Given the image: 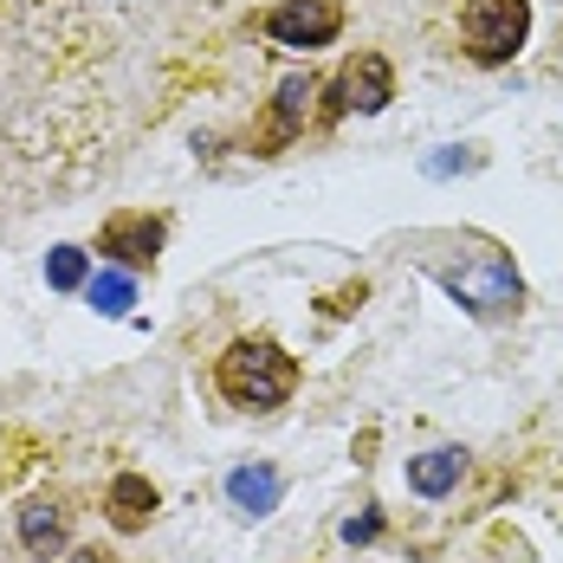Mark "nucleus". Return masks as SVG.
<instances>
[{
	"label": "nucleus",
	"mask_w": 563,
	"mask_h": 563,
	"mask_svg": "<svg viewBox=\"0 0 563 563\" xmlns=\"http://www.w3.org/2000/svg\"><path fill=\"white\" fill-rule=\"evenodd\" d=\"M214 383H221V395L233 408H279L285 395L298 389V363L273 338H240L227 343Z\"/></svg>",
	"instance_id": "1"
},
{
	"label": "nucleus",
	"mask_w": 563,
	"mask_h": 563,
	"mask_svg": "<svg viewBox=\"0 0 563 563\" xmlns=\"http://www.w3.org/2000/svg\"><path fill=\"white\" fill-rule=\"evenodd\" d=\"M460 33H466V53L479 65H506L531 40V0H466Z\"/></svg>",
	"instance_id": "2"
},
{
	"label": "nucleus",
	"mask_w": 563,
	"mask_h": 563,
	"mask_svg": "<svg viewBox=\"0 0 563 563\" xmlns=\"http://www.w3.org/2000/svg\"><path fill=\"white\" fill-rule=\"evenodd\" d=\"M441 285H448L460 305H473V311H506L511 298H518V273H511L499 253H479L466 266H448Z\"/></svg>",
	"instance_id": "3"
},
{
	"label": "nucleus",
	"mask_w": 563,
	"mask_h": 563,
	"mask_svg": "<svg viewBox=\"0 0 563 563\" xmlns=\"http://www.w3.org/2000/svg\"><path fill=\"white\" fill-rule=\"evenodd\" d=\"M343 26V7L338 0H285L273 7V20H266V33L291 46V53H311V46H331Z\"/></svg>",
	"instance_id": "4"
},
{
	"label": "nucleus",
	"mask_w": 563,
	"mask_h": 563,
	"mask_svg": "<svg viewBox=\"0 0 563 563\" xmlns=\"http://www.w3.org/2000/svg\"><path fill=\"white\" fill-rule=\"evenodd\" d=\"M156 246H163V221H150V214H123V221H111L104 240H98V253H111L123 266H150Z\"/></svg>",
	"instance_id": "5"
},
{
	"label": "nucleus",
	"mask_w": 563,
	"mask_h": 563,
	"mask_svg": "<svg viewBox=\"0 0 563 563\" xmlns=\"http://www.w3.org/2000/svg\"><path fill=\"white\" fill-rule=\"evenodd\" d=\"M460 473H466V453L460 448H434V453H421V460H408V486L421 499H448L453 486H460Z\"/></svg>",
	"instance_id": "6"
},
{
	"label": "nucleus",
	"mask_w": 563,
	"mask_h": 563,
	"mask_svg": "<svg viewBox=\"0 0 563 563\" xmlns=\"http://www.w3.org/2000/svg\"><path fill=\"white\" fill-rule=\"evenodd\" d=\"M343 104H356V111H383L395 98V78H389V58H376V53H363L350 71H343Z\"/></svg>",
	"instance_id": "7"
},
{
	"label": "nucleus",
	"mask_w": 563,
	"mask_h": 563,
	"mask_svg": "<svg viewBox=\"0 0 563 563\" xmlns=\"http://www.w3.org/2000/svg\"><path fill=\"white\" fill-rule=\"evenodd\" d=\"M227 499L246 518H266V511L279 506V473L273 466H240V473H227Z\"/></svg>",
	"instance_id": "8"
},
{
	"label": "nucleus",
	"mask_w": 563,
	"mask_h": 563,
	"mask_svg": "<svg viewBox=\"0 0 563 563\" xmlns=\"http://www.w3.org/2000/svg\"><path fill=\"white\" fill-rule=\"evenodd\" d=\"M20 544H26L33 558H53L58 544H65V511H58L53 499L20 506Z\"/></svg>",
	"instance_id": "9"
},
{
	"label": "nucleus",
	"mask_w": 563,
	"mask_h": 563,
	"mask_svg": "<svg viewBox=\"0 0 563 563\" xmlns=\"http://www.w3.org/2000/svg\"><path fill=\"white\" fill-rule=\"evenodd\" d=\"M150 511H156V486H150V479H136V473L111 479V525H117V531L150 525Z\"/></svg>",
	"instance_id": "10"
},
{
	"label": "nucleus",
	"mask_w": 563,
	"mask_h": 563,
	"mask_svg": "<svg viewBox=\"0 0 563 563\" xmlns=\"http://www.w3.org/2000/svg\"><path fill=\"white\" fill-rule=\"evenodd\" d=\"M305 111H311V78H291L279 91V136H291L305 123Z\"/></svg>",
	"instance_id": "11"
},
{
	"label": "nucleus",
	"mask_w": 563,
	"mask_h": 563,
	"mask_svg": "<svg viewBox=\"0 0 563 563\" xmlns=\"http://www.w3.org/2000/svg\"><path fill=\"white\" fill-rule=\"evenodd\" d=\"M91 305H98V311H130V279H123V273H104V279H91Z\"/></svg>",
	"instance_id": "12"
},
{
	"label": "nucleus",
	"mask_w": 563,
	"mask_h": 563,
	"mask_svg": "<svg viewBox=\"0 0 563 563\" xmlns=\"http://www.w3.org/2000/svg\"><path fill=\"white\" fill-rule=\"evenodd\" d=\"M46 279H53L58 291L85 285V253H78V246H58V253H53V266H46Z\"/></svg>",
	"instance_id": "13"
},
{
	"label": "nucleus",
	"mask_w": 563,
	"mask_h": 563,
	"mask_svg": "<svg viewBox=\"0 0 563 563\" xmlns=\"http://www.w3.org/2000/svg\"><path fill=\"white\" fill-rule=\"evenodd\" d=\"M376 531H383V518H376V511H369V518H350V525H343V538H350V544H369Z\"/></svg>",
	"instance_id": "14"
},
{
	"label": "nucleus",
	"mask_w": 563,
	"mask_h": 563,
	"mask_svg": "<svg viewBox=\"0 0 563 563\" xmlns=\"http://www.w3.org/2000/svg\"><path fill=\"white\" fill-rule=\"evenodd\" d=\"M71 563H117V558H104V551H78Z\"/></svg>",
	"instance_id": "15"
}]
</instances>
